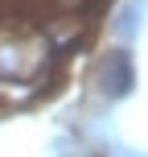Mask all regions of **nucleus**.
Returning <instances> with one entry per match:
<instances>
[{"label":"nucleus","instance_id":"obj_1","mask_svg":"<svg viewBox=\"0 0 148 157\" xmlns=\"http://www.w3.org/2000/svg\"><path fill=\"white\" fill-rule=\"evenodd\" d=\"M99 87H103V95H111V99L132 95V87H136V66H132V54H128V50H111V54L103 58V66H99Z\"/></svg>","mask_w":148,"mask_h":157}]
</instances>
